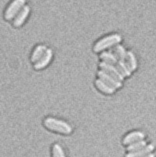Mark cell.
I'll use <instances>...</instances> for the list:
<instances>
[{
	"label": "cell",
	"instance_id": "8992f818",
	"mask_svg": "<svg viewBox=\"0 0 156 157\" xmlns=\"http://www.w3.org/2000/svg\"><path fill=\"white\" fill-rule=\"evenodd\" d=\"M144 137H145V134L141 132V131H133V132L128 134L123 138V145L128 146V145H131L133 143L144 140Z\"/></svg>",
	"mask_w": 156,
	"mask_h": 157
},
{
	"label": "cell",
	"instance_id": "3957f363",
	"mask_svg": "<svg viewBox=\"0 0 156 157\" xmlns=\"http://www.w3.org/2000/svg\"><path fill=\"white\" fill-rule=\"evenodd\" d=\"M26 0H13L7 7L5 13V18L6 21H10L13 18L16 17L25 6Z\"/></svg>",
	"mask_w": 156,
	"mask_h": 157
},
{
	"label": "cell",
	"instance_id": "30bf717a",
	"mask_svg": "<svg viewBox=\"0 0 156 157\" xmlns=\"http://www.w3.org/2000/svg\"><path fill=\"white\" fill-rule=\"evenodd\" d=\"M46 50H47V49H46V47L44 46V45H39V46H37L36 49L34 50V51L32 52V57H31L32 62H37L39 59L44 55Z\"/></svg>",
	"mask_w": 156,
	"mask_h": 157
},
{
	"label": "cell",
	"instance_id": "2e32d148",
	"mask_svg": "<svg viewBox=\"0 0 156 157\" xmlns=\"http://www.w3.org/2000/svg\"><path fill=\"white\" fill-rule=\"evenodd\" d=\"M146 145H147L146 141L144 140H142V141H137V142H134L131 145H128L126 150H127V152H135V151H137V150L144 148Z\"/></svg>",
	"mask_w": 156,
	"mask_h": 157
},
{
	"label": "cell",
	"instance_id": "e0dca14e",
	"mask_svg": "<svg viewBox=\"0 0 156 157\" xmlns=\"http://www.w3.org/2000/svg\"><path fill=\"white\" fill-rule=\"evenodd\" d=\"M52 155L53 157H66L65 152L62 146L59 144H54L52 148Z\"/></svg>",
	"mask_w": 156,
	"mask_h": 157
},
{
	"label": "cell",
	"instance_id": "52a82bcc",
	"mask_svg": "<svg viewBox=\"0 0 156 157\" xmlns=\"http://www.w3.org/2000/svg\"><path fill=\"white\" fill-rule=\"evenodd\" d=\"M30 13V7L29 6H25L23 9L20 11V13L16 16L13 21V26L16 28L21 27L25 23L26 19L28 18Z\"/></svg>",
	"mask_w": 156,
	"mask_h": 157
},
{
	"label": "cell",
	"instance_id": "9a60e30c",
	"mask_svg": "<svg viewBox=\"0 0 156 157\" xmlns=\"http://www.w3.org/2000/svg\"><path fill=\"white\" fill-rule=\"evenodd\" d=\"M115 66L117 67L118 70L123 75V77L130 76V74H131V71H130V69L129 68L127 64L125 61H119L117 64H115Z\"/></svg>",
	"mask_w": 156,
	"mask_h": 157
},
{
	"label": "cell",
	"instance_id": "7a4b0ae2",
	"mask_svg": "<svg viewBox=\"0 0 156 157\" xmlns=\"http://www.w3.org/2000/svg\"><path fill=\"white\" fill-rule=\"evenodd\" d=\"M122 40V36L119 34H112L110 36H106L103 39H100L99 41L94 45L93 50L95 52H101L107 48L115 46L120 43Z\"/></svg>",
	"mask_w": 156,
	"mask_h": 157
},
{
	"label": "cell",
	"instance_id": "5b68a950",
	"mask_svg": "<svg viewBox=\"0 0 156 157\" xmlns=\"http://www.w3.org/2000/svg\"><path fill=\"white\" fill-rule=\"evenodd\" d=\"M98 76L100 77L101 79H102L103 81H105L106 83H108V85L112 86L114 88H119L122 86V82L121 81H119L118 79L115 78L114 77H112V75H109L108 73H107L106 71L101 70V71H98L97 73Z\"/></svg>",
	"mask_w": 156,
	"mask_h": 157
},
{
	"label": "cell",
	"instance_id": "6da1fadb",
	"mask_svg": "<svg viewBox=\"0 0 156 157\" xmlns=\"http://www.w3.org/2000/svg\"><path fill=\"white\" fill-rule=\"evenodd\" d=\"M44 125L50 130L61 134H70L72 132V127L68 123L55 118L48 117L45 119Z\"/></svg>",
	"mask_w": 156,
	"mask_h": 157
},
{
	"label": "cell",
	"instance_id": "8fae6325",
	"mask_svg": "<svg viewBox=\"0 0 156 157\" xmlns=\"http://www.w3.org/2000/svg\"><path fill=\"white\" fill-rule=\"evenodd\" d=\"M95 83H96L97 87L100 90L102 91L103 93L107 94H112L115 93V88L112 87L110 85H108V83H106L105 81H103L102 79H101V78L96 80Z\"/></svg>",
	"mask_w": 156,
	"mask_h": 157
},
{
	"label": "cell",
	"instance_id": "4fadbf2b",
	"mask_svg": "<svg viewBox=\"0 0 156 157\" xmlns=\"http://www.w3.org/2000/svg\"><path fill=\"white\" fill-rule=\"evenodd\" d=\"M125 61L127 64L128 67L130 69V71H134L136 68H137V60H136V57H135V55L133 54V52L131 51H128L127 54H126V57Z\"/></svg>",
	"mask_w": 156,
	"mask_h": 157
},
{
	"label": "cell",
	"instance_id": "7c38bea8",
	"mask_svg": "<svg viewBox=\"0 0 156 157\" xmlns=\"http://www.w3.org/2000/svg\"><path fill=\"white\" fill-rule=\"evenodd\" d=\"M113 54L116 56L119 61H126L127 52L126 51L125 48L122 45H115L113 49Z\"/></svg>",
	"mask_w": 156,
	"mask_h": 157
},
{
	"label": "cell",
	"instance_id": "ac0fdd59",
	"mask_svg": "<svg viewBox=\"0 0 156 157\" xmlns=\"http://www.w3.org/2000/svg\"><path fill=\"white\" fill-rule=\"evenodd\" d=\"M143 157H155V155H154V154L153 153H150V154H147V155H144V156Z\"/></svg>",
	"mask_w": 156,
	"mask_h": 157
},
{
	"label": "cell",
	"instance_id": "5bb4252c",
	"mask_svg": "<svg viewBox=\"0 0 156 157\" xmlns=\"http://www.w3.org/2000/svg\"><path fill=\"white\" fill-rule=\"evenodd\" d=\"M101 58L104 60L105 62L113 64V65H115L118 63V61H119L116 56L114 54H112V53H111V52H103L101 55Z\"/></svg>",
	"mask_w": 156,
	"mask_h": 157
},
{
	"label": "cell",
	"instance_id": "9c48e42d",
	"mask_svg": "<svg viewBox=\"0 0 156 157\" xmlns=\"http://www.w3.org/2000/svg\"><path fill=\"white\" fill-rule=\"evenodd\" d=\"M154 149V147L153 145H151H151H147L144 148L135 151V152H128L126 155V157H143L147 154L151 153V152Z\"/></svg>",
	"mask_w": 156,
	"mask_h": 157
},
{
	"label": "cell",
	"instance_id": "277c9868",
	"mask_svg": "<svg viewBox=\"0 0 156 157\" xmlns=\"http://www.w3.org/2000/svg\"><path fill=\"white\" fill-rule=\"evenodd\" d=\"M100 67H101V69L103 70V71H106L107 73L111 75L112 77H114L115 78L118 79L119 81L123 80V75L119 72L117 67L114 66L113 64H108V63L103 61V62L100 63Z\"/></svg>",
	"mask_w": 156,
	"mask_h": 157
},
{
	"label": "cell",
	"instance_id": "ba28073f",
	"mask_svg": "<svg viewBox=\"0 0 156 157\" xmlns=\"http://www.w3.org/2000/svg\"><path fill=\"white\" fill-rule=\"evenodd\" d=\"M52 57H53V51L50 49H47L44 55L36 63L35 68L36 70H41L43 68H46L52 60Z\"/></svg>",
	"mask_w": 156,
	"mask_h": 157
}]
</instances>
